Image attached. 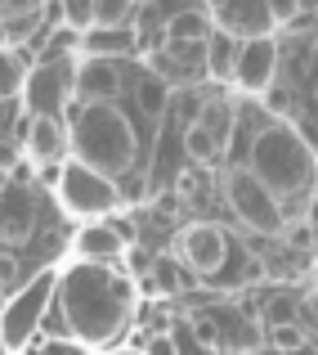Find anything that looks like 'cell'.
Listing matches in <instances>:
<instances>
[{
  "mask_svg": "<svg viewBox=\"0 0 318 355\" xmlns=\"http://www.w3.org/2000/svg\"><path fill=\"white\" fill-rule=\"evenodd\" d=\"M139 315V288L117 266H72L54 284V320H45L50 342L86 347H117Z\"/></svg>",
  "mask_w": 318,
  "mask_h": 355,
  "instance_id": "6da1fadb",
  "label": "cell"
},
{
  "mask_svg": "<svg viewBox=\"0 0 318 355\" xmlns=\"http://www.w3.org/2000/svg\"><path fill=\"white\" fill-rule=\"evenodd\" d=\"M63 126H68V157H77L81 166H90V171L108 175L117 184L135 171L139 135H135V121H130L126 108L77 104L72 99L68 113H63Z\"/></svg>",
  "mask_w": 318,
  "mask_h": 355,
  "instance_id": "7a4b0ae2",
  "label": "cell"
},
{
  "mask_svg": "<svg viewBox=\"0 0 318 355\" xmlns=\"http://www.w3.org/2000/svg\"><path fill=\"white\" fill-rule=\"evenodd\" d=\"M314 166H318V157H314L310 139H305L287 117H269L265 126L251 135L247 171L256 175L278 202L314 193Z\"/></svg>",
  "mask_w": 318,
  "mask_h": 355,
  "instance_id": "3957f363",
  "label": "cell"
},
{
  "mask_svg": "<svg viewBox=\"0 0 318 355\" xmlns=\"http://www.w3.org/2000/svg\"><path fill=\"white\" fill-rule=\"evenodd\" d=\"M54 193H59V207L68 211V216H86V225L126 211V189H121L117 180H108V175L81 166L77 157L63 162V175H59V184H54Z\"/></svg>",
  "mask_w": 318,
  "mask_h": 355,
  "instance_id": "277c9868",
  "label": "cell"
},
{
  "mask_svg": "<svg viewBox=\"0 0 318 355\" xmlns=\"http://www.w3.org/2000/svg\"><path fill=\"white\" fill-rule=\"evenodd\" d=\"M54 284H59V275H54V270H41V275H32L5 306H0V347L9 355H18L41 333L45 315H50V302H54Z\"/></svg>",
  "mask_w": 318,
  "mask_h": 355,
  "instance_id": "5b68a950",
  "label": "cell"
},
{
  "mask_svg": "<svg viewBox=\"0 0 318 355\" xmlns=\"http://www.w3.org/2000/svg\"><path fill=\"white\" fill-rule=\"evenodd\" d=\"M220 189H224V202H229V211L251 230V234H283V230H287L283 202H278L274 193H269L265 184H260L256 175L247 171V166H233V171L224 175Z\"/></svg>",
  "mask_w": 318,
  "mask_h": 355,
  "instance_id": "8992f818",
  "label": "cell"
},
{
  "mask_svg": "<svg viewBox=\"0 0 318 355\" xmlns=\"http://www.w3.org/2000/svg\"><path fill=\"white\" fill-rule=\"evenodd\" d=\"M175 266L184 270V275H198V279H215L224 266H229V257H238V248H233V234L220 225V220H193V225H184L180 234H175Z\"/></svg>",
  "mask_w": 318,
  "mask_h": 355,
  "instance_id": "52a82bcc",
  "label": "cell"
},
{
  "mask_svg": "<svg viewBox=\"0 0 318 355\" xmlns=\"http://www.w3.org/2000/svg\"><path fill=\"white\" fill-rule=\"evenodd\" d=\"M72 72H77V59H36L27 63V77H23V104L27 117H63L72 104Z\"/></svg>",
  "mask_w": 318,
  "mask_h": 355,
  "instance_id": "ba28073f",
  "label": "cell"
},
{
  "mask_svg": "<svg viewBox=\"0 0 318 355\" xmlns=\"http://www.w3.org/2000/svg\"><path fill=\"white\" fill-rule=\"evenodd\" d=\"M278 59H283V41L278 36H256V41H238V59H233V86L242 95L265 99L278 86Z\"/></svg>",
  "mask_w": 318,
  "mask_h": 355,
  "instance_id": "9c48e42d",
  "label": "cell"
},
{
  "mask_svg": "<svg viewBox=\"0 0 318 355\" xmlns=\"http://www.w3.org/2000/svg\"><path fill=\"white\" fill-rule=\"evenodd\" d=\"M211 32H224L233 41H256V36H278L269 23V5L265 0H215L207 5Z\"/></svg>",
  "mask_w": 318,
  "mask_h": 355,
  "instance_id": "30bf717a",
  "label": "cell"
},
{
  "mask_svg": "<svg viewBox=\"0 0 318 355\" xmlns=\"http://www.w3.org/2000/svg\"><path fill=\"white\" fill-rule=\"evenodd\" d=\"M126 72H130V63L77 59V72H72V99H77V104H117L121 90H126Z\"/></svg>",
  "mask_w": 318,
  "mask_h": 355,
  "instance_id": "8fae6325",
  "label": "cell"
},
{
  "mask_svg": "<svg viewBox=\"0 0 318 355\" xmlns=\"http://www.w3.org/2000/svg\"><path fill=\"white\" fill-rule=\"evenodd\" d=\"M36 230V184L32 180H9L0 189V252L23 248Z\"/></svg>",
  "mask_w": 318,
  "mask_h": 355,
  "instance_id": "7c38bea8",
  "label": "cell"
},
{
  "mask_svg": "<svg viewBox=\"0 0 318 355\" xmlns=\"http://www.w3.org/2000/svg\"><path fill=\"white\" fill-rule=\"evenodd\" d=\"M18 148L32 166H59L68 162V126L63 117H27L23 135H18Z\"/></svg>",
  "mask_w": 318,
  "mask_h": 355,
  "instance_id": "4fadbf2b",
  "label": "cell"
},
{
  "mask_svg": "<svg viewBox=\"0 0 318 355\" xmlns=\"http://www.w3.org/2000/svg\"><path fill=\"white\" fill-rule=\"evenodd\" d=\"M72 252H77L81 266H117L121 270V252H126V248L117 243V234H112L104 220H95V225H81L77 230Z\"/></svg>",
  "mask_w": 318,
  "mask_h": 355,
  "instance_id": "5bb4252c",
  "label": "cell"
},
{
  "mask_svg": "<svg viewBox=\"0 0 318 355\" xmlns=\"http://www.w3.org/2000/svg\"><path fill=\"white\" fill-rule=\"evenodd\" d=\"M233 113H238V108H233V99L229 95H215V99H202V108H198V121H193V126H202L207 130V135L215 139V148H229V135H233Z\"/></svg>",
  "mask_w": 318,
  "mask_h": 355,
  "instance_id": "9a60e30c",
  "label": "cell"
},
{
  "mask_svg": "<svg viewBox=\"0 0 318 355\" xmlns=\"http://www.w3.org/2000/svg\"><path fill=\"white\" fill-rule=\"evenodd\" d=\"M233 59H238V41L224 36V32H211L207 45H202V72H207L215 86H224L233 77Z\"/></svg>",
  "mask_w": 318,
  "mask_h": 355,
  "instance_id": "2e32d148",
  "label": "cell"
},
{
  "mask_svg": "<svg viewBox=\"0 0 318 355\" xmlns=\"http://www.w3.org/2000/svg\"><path fill=\"white\" fill-rule=\"evenodd\" d=\"M184 279L189 275L175 266V257H153V270H148V279L139 288H144L148 297H157V302H171V297L184 288Z\"/></svg>",
  "mask_w": 318,
  "mask_h": 355,
  "instance_id": "e0dca14e",
  "label": "cell"
},
{
  "mask_svg": "<svg viewBox=\"0 0 318 355\" xmlns=\"http://www.w3.org/2000/svg\"><path fill=\"white\" fill-rule=\"evenodd\" d=\"M296 315H301V293H292V288H274V293L265 297V306H260V329H287V324H296Z\"/></svg>",
  "mask_w": 318,
  "mask_h": 355,
  "instance_id": "ac0fdd59",
  "label": "cell"
},
{
  "mask_svg": "<svg viewBox=\"0 0 318 355\" xmlns=\"http://www.w3.org/2000/svg\"><path fill=\"white\" fill-rule=\"evenodd\" d=\"M135 95H139V108H144V113H148V117H153V121H157V117H162V113H166V104H171V95H175V90H171V86H166V81H162V77H157V72H153V68H148V72H144V77H139V86H135Z\"/></svg>",
  "mask_w": 318,
  "mask_h": 355,
  "instance_id": "d6986e66",
  "label": "cell"
},
{
  "mask_svg": "<svg viewBox=\"0 0 318 355\" xmlns=\"http://www.w3.org/2000/svg\"><path fill=\"white\" fill-rule=\"evenodd\" d=\"M27 77V59L18 50H0V99H18Z\"/></svg>",
  "mask_w": 318,
  "mask_h": 355,
  "instance_id": "ffe728a7",
  "label": "cell"
},
{
  "mask_svg": "<svg viewBox=\"0 0 318 355\" xmlns=\"http://www.w3.org/2000/svg\"><path fill=\"white\" fill-rule=\"evenodd\" d=\"M130 18H135L130 0H95V27L104 32H130Z\"/></svg>",
  "mask_w": 318,
  "mask_h": 355,
  "instance_id": "44dd1931",
  "label": "cell"
},
{
  "mask_svg": "<svg viewBox=\"0 0 318 355\" xmlns=\"http://www.w3.org/2000/svg\"><path fill=\"white\" fill-rule=\"evenodd\" d=\"M184 153H189V162H198V166H215L220 162V148H215V139L207 135L202 126H184Z\"/></svg>",
  "mask_w": 318,
  "mask_h": 355,
  "instance_id": "7402d4cb",
  "label": "cell"
},
{
  "mask_svg": "<svg viewBox=\"0 0 318 355\" xmlns=\"http://www.w3.org/2000/svg\"><path fill=\"white\" fill-rule=\"evenodd\" d=\"M63 27L77 36H86L90 27H95V0H63Z\"/></svg>",
  "mask_w": 318,
  "mask_h": 355,
  "instance_id": "603a6c76",
  "label": "cell"
},
{
  "mask_svg": "<svg viewBox=\"0 0 318 355\" xmlns=\"http://www.w3.org/2000/svg\"><path fill=\"white\" fill-rule=\"evenodd\" d=\"M269 347L283 355H301V351H310V338H305L301 324H287V329H269Z\"/></svg>",
  "mask_w": 318,
  "mask_h": 355,
  "instance_id": "cb8c5ba5",
  "label": "cell"
},
{
  "mask_svg": "<svg viewBox=\"0 0 318 355\" xmlns=\"http://www.w3.org/2000/svg\"><path fill=\"white\" fill-rule=\"evenodd\" d=\"M148 333H175V306L171 302H153L144 311V338Z\"/></svg>",
  "mask_w": 318,
  "mask_h": 355,
  "instance_id": "d4e9b609",
  "label": "cell"
},
{
  "mask_svg": "<svg viewBox=\"0 0 318 355\" xmlns=\"http://www.w3.org/2000/svg\"><path fill=\"white\" fill-rule=\"evenodd\" d=\"M104 225L117 234L121 248H135V243H139V216H135V211H117V216H108Z\"/></svg>",
  "mask_w": 318,
  "mask_h": 355,
  "instance_id": "484cf974",
  "label": "cell"
},
{
  "mask_svg": "<svg viewBox=\"0 0 318 355\" xmlns=\"http://www.w3.org/2000/svg\"><path fill=\"white\" fill-rule=\"evenodd\" d=\"M139 355H180V351H175V338H171V333H148Z\"/></svg>",
  "mask_w": 318,
  "mask_h": 355,
  "instance_id": "4316f807",
  "label": "cell"
},
{
  "mask_svg": "<svg viewBox=\"0 0 318 355\" xmlns=\"http://www.w3.org/2000/svg\"><path fill=\"white\" fill-rule=\"evenodd\" d=\"M18 162H23V148H18V139L0 135V171H14Z\"/></svg>",
  "mask_w": 318,
  "mask_h": 355,
  "instance_id": "83f0119b",
  "label": "cell"
},
{
  "mask_svg": "<svg viewBox=\"0 0 318 355\" xmlns=\"http://www.w3.org/2000/svg\"><path fill=\"white\" fill-rule=\"evenodd\" d=\"M18 117H23V104L18 99H0V135H9Z\"/></svg>",
  "mask_w": 318,
  "mask_h": 355,
  "instance_id": "f1b7e54d",
  "label": "cell"
},
{
  "mask_svg": "<svg viewBox=\"0 0 318 355\" xmlns=\"http://www.w3.org/2000/svg\"><path fill=\"white\" fill-rule=\"evenodd\" d=\"M36 355H86V351H81L77 342H50V338H45V342H41V351H36Z\"/></svg>",
  "mask_w": 318,
  "mask_h": 355,
  "instance_id": "f546056e",
  "label": "cell"
},
{
  "mask_svg": "<svg viewBox=\"0 0 318 355\" xmlns=\"http://www.w3.org/2000/svg\"><path fill=\"white\" fill-rule=\"evenodd\" d=\"M287 239H292V252H305V248H314V239H310V230H305V220H301V225H292V230H287Z\"/></svg>",
  "mask_w": 318,
  "mask_h": 355,
  "instance_id": "4dcf8cb0",
  "label": "cell"
},
{
  "mask_svg": "<svg viewBox=\"0 0 318 355\" xmlns=\"http://www.w3.org/2000/svg\"><path fill=\"white\" fill-rule=\"evenodd\" d=\"M305 230H310V239L318 243V193H310V202H305Z\"/></svg>",
  "mask_w": 318,
  "mask_h": 355,
  "instance_id": "1f68e13d",
  "label": "cell"
},
{
  "mask_svg": "<svg viewBox=\"0 0 318 355\" xmlns=\"http://www.w3.org/2000/svg\"><path fill=\"white\" fill-rule=\"evenodd\" d=\"M310 86H314V95H318V41H314V50H310Z\"/></svg>",
  "mask_w": 318,
  "mask_h": 355,
  "instance_id": "d6a6232c",
  "label": "cell"
},
{
  "mask_svg": "<svg viewBox=\"0 0 318 355\" xmlns=\"http://www.w3.org/2000/svg\"><path fill=\"white\" fill-rule=\"evenodd\" d=\"M314 297H318V261H314Z\"/></svg>",
  "mask_w": 318,
  "mask_h": 355,
  "instance_id": "836d02e7",
  "label": "cell"
},
{
  "mask_svg": "<svg viewBox=\"0 0 318 355\" xmlns=\"http://www.w3.org/2000/svg\"><path fill=\"white\" fill-rule=\"evenodd\" d=\"M5 184H9V171H0V189H5Z\"/></svg>",
  "mask_w": 318,
  "mask_h": 355,
  "instance_id": "e575fe53",
  "label": "cell"
},
{
  "mask_svg": "<svg viewBox=\"0 0 318 355\" xmlns=\"http://www.w3.org/2000/svg\"><path fill=\"white\" fill-rule=\"evenodd\" d=\"M0 355H9V351H5V347H0Z\"/></svg>",
  "mask_w": 318,
  "mask_h": 355,
  "instance_id": "d590c367",
  "label": "cell"
},
{
  "mask_svg": "<svg viewBox=\"0 0 318 355\" xmlns=\"http://www.w3.org/2000/svg\"><path fill=\"white\" fill-rule=\"evenodd\" d=\"M0 297H5V293H0Z\"/></svg>",
  "mask_w": 318,
  "mask_h": 355,
  "instance_id": "8d00e7d4",
  "label": "cell"
},
{
  "mask_svg": "<svg viewBox=\"0 0 318 355\" xmlns=\"http://www.w3.org/2000/svg\"><path fill=\"white\" fill-rule=\"evenodd\" d=\"M251 355H256V351H251Z\"/></svg>",
  "mask_w": 318,
  "mask_h": 355,
  "instance_id": "74e56055",
  "label": "cell"
}]
</instances>
